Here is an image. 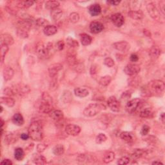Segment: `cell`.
Returning a JSON list of instances; mask_svg holds the SVG:
<instances>
[{
  "instance_id": "680465c9",
  "label": "cell",
  "mask_w": 165,
  "mask_h": 165,
  "mask_svg": "<svg viewBox=\"0 0 165 165\" xmlns=\"http://www.w3.org/2000/svg\"><path fill=\"white\" fill-rule=\"evenodd\" d=\"M164 5L165 3L164 1L160 2V12L162 13L163 15H164Z\"/></svg>"
},
{
  "instance_id": "d4e9b609",
  "label": "cell",
  "mask_w": 165,
  "mask_h": 165,
  "mask_svg": "<svg viewBox=\"0 0 165 165\" xmlns=\"http://www.w3.org/2000/svg\"><path fill=\"white\" fill-rule=\"evenodd\" d=\"M79 36H80L81 44L84 46L89 45L92 43V41L91 36L87 34H81Z\"/></svg>"
},
{
  "instance_id": "5b68a950",
  "label": "cell",
  "mask_w": 165,
  "mask_h": 165,
  "mask_svg": "<svg viewBox=\"0 0 165 165\" xmlns=\"http://www.w3.org/2000/svg\"><path fill=\"white\" fill-rule=\"evenodd\" d=\"M144 106V101L143 100L136 98L128 101L126 105V110L130 114H135L141 110Z\"/></svg>"
},
{
  "instance_id": "e7e4bbea",
  "label": "cell",
  "mask_w": 165,
  "mask_h": 165,
  "mask_svg": "<svg viewBox=\"0 0 165 165\" xmlns=\"http://www.w3.org/2000/svg\"><path fill=\"white\" fill-rule=\"evenodd\" d=\"M3 125H4V121H3V120H2V119H1V128H3Z\"/></svg>"
},
{
  "instance_id": "60d3db41",
  "label": "cell",
  "mask_w": 165,
  "mask_h": 165,
  "mask_svg": "<svg viewBox=\"0 0 165 165\" xmlns=\"http://www.w3.org/2000/svg\"><path fill=\"white\" fill-rule=\"evenodd\" d=\"M8 51V46L5 44H1V63L4 62V58L5 55L7 54Z\"/></svg>"
},
{
  "instance_id": "7402d4cb",
  "label": "cell",
  "mask_w": 165,
  "mask_h": 165,
  "mask_svg": "<svg viewBox=\"0 0 165 165\" xmlns=\"http://www.w3.org/2000/svg\"><path fill=\"white\" fill-rule=\"evenodd\" d=\"M17 136L13 133H7L5 136L4 141L7 145H12L14 144V143L16 142L17 141Z\"/></svg>"
},
{
  "instance_id": "836d02e7",
  "label": "cell",
  "mask_w": 165,
  "mask_h": 165,
  "mask_svg": "<svg viewBox=\"0 0 165 165\" xmlns=\"http://www.w3.org/2000/svg\"><path fill=\"white\" fill-rule=\"evenodd\" d=\"M65 152V148L62 145H57L53 149V153L55 155H62Z\"/></svg>"
},
{
  "instance_id": "94428289",
  "label": "cell",
  "mask_w": 165,
  "mask_h": 165,
  "mask_svg": "<svg viewBox=\"0 0 165 165\" xmlns=\"http://www.w3.org/2000/svg\"><path fill=\"white\" fill-rule=\"evenodd\" d=\"M121 3L120 1H107V3L110 4L113 6H117Z\"/></svg>"
},
{
  "instance_id": "4dcf8cb0",
  "label": "cell",
  "mask_w": 165,
  "mask_h": 165,
  "mask_svg": "<svg viewBox=\"0 0 165 165\" xmlns=\"http://www.w3.org/2000/svg\"><path fill=\"white\" fill-rule=\"evenodd\" d=\"M34 3V1H21L17 3V7L18 8H27L32 7Z\"/></svg>"
},
{
  "instance_id": "1f68e13d",
  "label": "cell",
  "mask_w": 165,
  "mask_h": 165,
  "mask_svg": "<svg viewBox=\"0 0 165 165\" xmlns=\"http://www.w3.org/2000/svg\"><path fill=\"white\" fill-rule=\"evenodd\" d=\"M33 161L34 163L36 164L43 165L47 163V159H46V158L42 155H36Z\"/></svg>"
},
{
  "instance_id": "74e56055",
  "label": "cell",
  "mask_w": 165,
  "mask_h": 165,
  "mask_svg": "<svg viewBox=\"0 0 165 165\" xmlns=\"http://www.w3.org/2000/svg\"><path fill=\"white\" fill-rule=\"evenodd\" d=\"M152 114V110L149 108H146L144 109H141L139 112L140 117H143V118H147L150 117Z\"/></svg>"
},
{
  "instance_id": "6da1fadb",
  "label": "cell",
  "mask_w": 165,
  "mask_h": 165,
  "mask_svg": "<svg viewBox=\"0 0 165 165\" xmlns=\"http://www.w3.org/2000/svg\"><path fill=\"white\" fill-rule=\"evenodd\" d=\"M36 52L38 57L41 59H48L50 57L54 52L53 44L51 43H45L43 42H39L36 46Z\"/></svg>"
},
{
  "instance_id": "ab89813d",
  "label": "cell",
  "mask_w": 165,
  "mask_h": 165,
  "mask_svg": "<svg viewBox=\"0 0 165 165\" xmlns=\"http://www.w3.org/2000/svg\"><path fill=\"white\" fill-rule=\"evenodd\" d=\"M36 25L38 27H46L48 25H49V21L47 20L44 19V18H38L36 20Z\"/></svg>"
},
{
  "instance_id": "6f0895ef",
  "label": "cell",
  "mask_w": 165,
  "mask_h": 165,
  "mask_svg": "<svg viewBox=\"0 0 165 165\" xmlns=\"http://www.w3.org/2000/svg\"><path fill=\"white\" fill-rule=\"evenodd\" d=\"M97 66L96 65H92L90 68V74L92 75H94L97 73Z\"/></svg>"
},
{
  "instance_id": "2e32d148",
  "label": "cell",
  "mask_w": 165,
  "mask_h": 165,
  "mask_svg": "<svg viewBox=\"0 0 165 165\" xmlns=\"http://www.w3.org/2000/svg\"><path fill=\"white\" fill-rule=\"evenodd\" d=\"M52 104L43 101L41 100V102L39 105V111L44 114H48L51 110H52Z\"/></svg>"
},
{
  "instance_id": "30bf717a",
  "label": "cell",
  "mask_w": 165,
  "mask_h": 165,
  "mask_svg": "<svg viewBox=\"0 0 165 165\" xmlns=\"http://www.w3.org/2000/svg\"><path fill=\"white\" fill-rule=\"evenodd\" d=\"M65 132L69 136H76L81 132V128L76 124H69L65 127Z\"/></svg>"
},
{
  "instance_id": "9c48e42d",
  "label": "cell",
  "mask_w": 165,
  "mask_h": 165,
  "mask_svg": "<svg viewBox=\"0 0 165 165\" xmlns=\"http://www.w3.org/2000/svg\"><path fill=\"white\" fill-rule=\"evenodd\" d=\"M112 47L115 50L122 52H127L130 49V45L126 41L116 42L112 45Z\"/></svg>"
},
{
  "instance_id": "ee69618b",
  "label": "cell",
  "mask_w": 165,
  "mask_h": 165,
  "mask_svg": "<svg viewBox=\"0 0 165 165\" xmlns=\"http://www.w3.org/2000/svg\"><path fill=\"white\" fill-rule=\"evenodd\" d=\"M66 43L70 47L72 48H78L79 47V43L77 40H76L74 38H66Z\"/></svg>"
},
{
  "instance_id": "484cf974",
  "label": "cell",
  "mask_w": 165,
  "mask_h": 165,
  "mask_svg": "<svg viewBox=\"0 0 165 165\" xmlns=\"http://www.w3.org/2000/svg\"><path fill=\"white\" fill-rule=\"evenodd\" d=\"M1 103L8 107H13L15 105V100L11 97H1Z\"/></svg>"
},
{
  "instance_id": "4316f807",
  "label": "cell",
  "mask_w": 165,
  "mask_h": 165,
  "mask_svg": "<svg viewBox=\"0 0 165 165\" xmlns=\"http://www.w3.org/2000/svg\"><path fill=\"white\" fill-rule=\"evenodd\" d=\"M63 11L60 8H56L51 12V17L54 21L59 20L62 16Z\"/></svg>"
},
{
  "instance_id": "603a6c76",
  "label": "cell",
  "mask_w": 165,
  "mask_h": 165,
  "mask_svg": "<svg viewBox=\"0 0 165 165\" xmlns=\"http://www.w3.org/2000/svg\"><path fill=\"white\" fill-rule=\"evenodd\" d=\"M13 123L14 124L17 125V126H22V125L24 124V119L23 115H21L20 113H17V114H14L13 117Z\"/></svg>"
},
{
  "instance_id": "7c38bea8",
  "label": "cell",
  "mask_w": 165,
  "mask_h": 165,
  "mask_svg": "<svg viewBox=\"0 0 165 165\" xmlns=\"http://www.w3.org/2000/svg\"><path fill=\"white\" fill-rule=\"evenodd\" d=\"M16 94H19L20 96H27L30 92V88L29 86L24 84H20L16 85L14 88Z\"/></svg>"
},
{
  "instance_id": "83f0119b",
  "label": "cell",
  "mask_w": 165,
  "mask_h": 165,
  "mask_svg": "<svg viewBox=\"0 0 165 165\" xmlns=\"http://www.w3.org/2000/svg\"><path fill=\"white\" fill-rule=\"evenodd\" d=\"M59 1H47L45 3V7L46 8L49 9V10H54V9L57 8L59 6Z\"/></svg>"
},
{
  "instance_id": "ba28073f",
  "label": "cell",
  "mask_w": 165,
  "mask_h": 165,
  "mask_svg": "<svg viewBox=\"0 0 165 165\" xmlns=\"http://www.w3.org/2000/svg\"><path fill=\"white\" fill-rule=\"evenodd\" d=\"M107 105L111 110L118 112L120 110V103L115 96H110L107 101Z\"/></svg>"
},
{
  "instance_id": "be15d7a7",
  "label": "cell",
  "mask_w": 165,
  "mask_h": 165,
  "mask_svg": "<svg viewBox=\"0 0 165 165\" xmlns=\"http://www.w3.org/2000/svg\"><path fill=\"white\" fill-rule=\"evenodd\" d=\"M152 164H161V165H163V163H161V161H154Z\"/></svg>"
},
{
  "instance_id": "e0dca14e",
  "label": "cell",
  "mask_w": 165,
  "mask_h": 165,
  "mask_svg": "<svg viewBox=\"0 0 165 165\" xmlns=\"http://www.w3.org/2000/svg\"><path fill=\"white\" fill-rule=\"evenodd\" d=\"M88 12L92 16H97L101 13V7L99 4H93L88 8Z\"/></svg>"
},
{
  "instance_id": "f546056e",
  "label": "cell",
  "mask_w": 165,
  "mask_h": 165,
  "mask_svg": "<svg viewBox=\"0 0 165 165\" xmlns=\"http://www.w3.org/2000/svg\"><path fill=\"white\" fill-rule=\"evenodd\" d=\"M150 55L151 57L157 59L161 55V50L157 47H155V46L152 47L150 50Z\"/></svg>"
},
{
  "instance_id": "6125c7cd",
  "label": "cell",
  "mask_w": 165,
  "mask_h": 165,
  "mask_svg": "<svg viewBox=\"0 0 165 165\" xmlns=\"http://www.w3.org/2000/svg\"><path fill=\"white\" fill-rule=\"evenodd\" d=\"M160 120L161 121L162 123H163V124L164 123V120H165V119H164V113L163 112L162 114H161L160 115Z\"/></svg>"
},
{
  "instance_id": "44dd1931",
  "label": "cell",
  "mask_w": 165,
  "mask_h": 165,
  "mask_svg": "<svg viewBox=\"0 0 165 165\" xmlns=\"http://www.w3.org/2000/svg\"><path fill=\"white\" fill-rule=\"evenodd\" d=\"M57 32V29L56 26L54 25H48L43 29V32L45 35L47 36H51L56 34Z\"/></svg>"
},
{
  "instance_id": "f35d334b",
  "label": "cell",
  "mask_w": 165,
  "mask_h": 165,
  "mask_svg": "<svg viewBox=\"0 0 165 165\" xmlns=\"http://www.w3.org/2000/svg\"><path fill=\"white\" fill-rule=\"evenodd\" d=\"M115 158V154L112 152H109L105 155V157L103 158V161L105 163H110Z\"/></svg>"
},
{
  "instance_id": "bcb514c9",
  "label": "cell",
  "mask_w": 165,
  "mask_h": 165,
  "mask_svg": "<svg viewBox=\"0 0 165 165\" xmlns=\"http://www.w3.org/2000/svg\"><path fill=\"white\" fill-rule=\"evenodd\" d=\"M3 94L5 96L8 97H11L16 95V92H15L14 88L10 87H6L3 90Z\"/></svg>"
},
{
  "instance_id": "f1b7e54d",
  "label": "cell",
  "mask_w": 165,
  "mask_h": 165,
  "mask_svg": "<svg viewBox=\"0 0 165 165\" xmlns=\"http://www.w3.org/2000/svg\"><path fill=\"white\" fill-rule=\"evenodd\" d=\"M25 156V152L21 148H17L15 150L14 157L17 161H21Z\"/></svg>"
},
{
  "instance_id": "5bb4252c",
  "label": "cell",
  "mask_w": 165,
  "mask_h": 165,
  "mask_svg": "<svg viewBox=\"0 0 165 165\" xmlns=\"http://www.w3.org/2000/svg\"><path fill=\"white\" fill-rule=\"evenodd\" d=\"M104 26L99 21H93L90 25V30L91 32L94 34H98L103 31Z\"/></svg>"
},
{
  "instance_id": "c3c4849f",
  "label": "cell",
  "mask_w": 165,
  "mask_h": 165,
  "mask_svg": "<svg viewBox=\"0 0 165 165\" xmlns=\"http://www.w3.org/2000/svg\"><path fill=\"white\" fill-rule=\"evenodd\" d=\"M104 64L106 66H107L108 67H112V66H114V65H115V63H114V61L113 60L111 57H106L105 60H104Z\"/></svg>"
},
{
  "instance_id": "e575fe53",
  "label": "cell",
  "mask_w": 165,
  "mask_h": 165,
  "mask_svg": "<svg viewBox=\"0 0 165 165\" xmlns=\"http://www.w3.org/2000/svg\"><path fill=\"white\" fill-rule=\"evenodd\" d=\"M146 154V151L143 149H136L134 151L132 156L134 159H139L144 156Z\"/></svg>"
},
{
  "instance_id": "7bdbcfd3",
  "label": "cell",
  "mask_w": 165,
  "mask_h": 165,
  "mask_svg": "<svg viewBox=\"0 0 165 165\" xmlns=\"http://www.w3.org/2000/svg\"><path fill=\"white\" fill-rule=\"evenodd\" d=\"M17 35L19 38L25 39L29 37V34L26 30L23 29H18L17 30Z\"/></svg>"
},
{
  "instance_id": "7a4b0ae2",
  "label": "cell",
  "mask_w": 165,
  "mask_h": 165,
  "mask_svg": "<svg viewBox=\"0 0 165 165\" xmlns=\"http://www.w3.org/2000/svg\"><path fill=\"white\" fill-rule=\"evenodd\" d=\"M30 138L35 141H40L43 138V131L41 124L39 121H33L29 128Z\"/></svg>"
},
{
  "instance_id": "277c9868",
  "label": "cell",
  "mask_w": 165,
  "mask_h": 165,
  "mask_svg": "<svg viewBox=\"0 0 165 165\" xmlns=\"http://www.w3.org/2000/svg\"><path fill=\"white\" fill-rule=\"evenodd\" d=\"M106 107L105 105L101 103H91L88 105L83 111V114L87 117H93L99 112H101L103 110H105Z\"/></svg>"
},
{
  "instance_id": "9a60e30c",
  "label": "cell",
  "mask_w": 165,
  "mask_h": 165,
  "mask_svg": "<svg viewBox=\"0 0 165 165\" xmlns=\"http://www.w3.org/2000/svg\"><path fill=\"white\" fill-rule=\"evenodd\" d=\"M48 115L52 120L57 122L62 121L64 117L63 112L59 110H52L48 113Z\"/></svg>"
},
{
  "instance_id": "681fc988",
  "label": "cell",
  "mask_w": 165,
  "mask_h": 165,
  "mask_svg": "<svg viewBox=\"0 0 165 165\" xmlns=\"http://www.w3.org/2000/svg\"><path fill=\"white\" fill-rule=\"evenodd\" d=\"M129 163H130V159L126 156L122 157L117 161V164H121V165L128 164Z\"/></svg>"
},
{
  "instance_id": "f907efd6",
  "label": "cell",
  "mask_w": 165,
  "mask_h": 165,
  "mask_svg": "<svg viewBox=\"0 0 165 165\" xmlns=\"http://www.w3.org/2000/svg\"><path fill=\"white\" fill-rule=\"evenodd\" d=\"M150 128L148 126H147V125H144L142 128L141 133L142 136H146L147 135L148 132H150Z\"/></svg>"
},
{
  "instance_id": "9f6ffc18",
  "label": "cell",
  "mask_w": 165,
  "mask_h": 165,
  "mask_svg": "<svg viewBox=\"0 0 165 165\" xmlns=\"http://www.w3.org/2000/svg\"><path fill=\"white\" fill-rule=\"evenodd\" d=\"M13 164V162H12L10 160L7 159H5L3 160L1 162V164H3V165H12Z\"/></svg>"
},
{
  "instance_id": "4fadbf2b",
  "label": "cell",
  "mask_w": 165,
  "mask_h": 165,
  "mask_svg": "<svg viewBox=\"0 0 165 165\" xmlns=\"http://www.w3.org/2000/svg\"><path fill=\"white\" fill-rule=\"evenodd\" d=\"M63 69V65L60 63H54L51 65L48 68V74L50 77L53 78H56L58 72Z\"/></svg>"
},
{
  "instance_id": "91938a15",
  "label": "cell",
  "mask_w": 165,
  "mask_h": 165,
  "mask_svg": "<svg viewBox=\"0 0 165 165\" xmlns=\"http://www.w3.org/2000/svg\"><path fill=\"white\" fill-rule=\"evenodd\" d=\"M29 138H30V136L29 135V134H27L26 133H23L21 134V139H23V141H26Z\"/></svg>"
},
{
  "instance_id": "11a10c76",
  "label": "cell",
  "mask_w": 165,
  "mask_h": 165,
  "mask_svg": "<svg viewBox=\"0 0 165 165\" xmlns=\"http://www.w3.org/2000/svg\"><path fill=\"white\" fill-rule=\"evenodd\" d=\"M138 59H139V57L136 54H132L130 56V61H131V62H137V61H138Z\"/></svg>"
},
{
  "instance_id": "d590c367",
  "label": "cell",
  "mask_w": 165,
  "mask_h": 165,
  "mask_svg": "<svg viewBox=\"0 0 165 165\" xmlns=\"http://www.w3.org/2000/svg\"><path fill=\"white\" fill-rule=\"evenodd\" d=\"M121 138L127 143H131L133 141V137L131 134L128 132H123L120 134Z\"/></svg>"
},
{
  "instance_id": "52a82bcc",
  "label": "cell",
  "mask_w": 165,
  "mask_h": 165,
  "mask_svg": "<svg viewBox=\"0 0 165 165\" xmlns=\"http://www.w3.org/2000/svg\"><path fill=\"white\" fill-rule=\"evenodd\" d=\"M141 68L137 64H128L124 69V72L128 76H134L140 72Z\"/></svg>"
},
{
  "instance_id": "816d5d0a",
  "label": "cell",
  "mask_w": 165,
  "mask_h": 165,
  "mask_svg": "<svg viewBox=\"0 0 165 165\" xmlns=\"http://www.w3.org/2000/svg\"><path fill=\"white\" fill-rule=\"evenodd\" d=\"M46 148H47V146L44 144H39L37 146V151L39 153H42L45 150Z\"/></svg>"
},
{
  "instance_id": "db71d44e",
  "label": "cell",
  "mask_w": 165,
  "mask_h": 165,
  "mask_svg": "<svg viewBox=\"0 0 165 165\" xmlns=\"http://www.w3.org/2000/svg\"><path fill=\"white\" fill-rule=\"evenodd\" d=\"M131 96V93L130 91H126L124 92L123 93L121 96V99H127L128 98H130Z\"/></svg>"
},
{
  "instance_id": "d6a6232c",
  "label": "cell",
  "mask_w": 165,
  "mask_h": 165,
  "mask_svg": "<svg viewBox=\"0 0 165 165\" xmlns=\"http://www.w3.org/2000/svg\"><path fill=\"white\" fill-rule=\"evenodd\" d=\"M112 81V78L110 76H105L101 78L99 81V83L103 87L108 86V85Z\"/></svg>"
},
{
  "instance_id": "03108f58",
  "label": "cell",
  "mask_w": 165,
  "mask_h": 165,
  "mask_svg": "<svg viewBox=\"0 0 165 165\" xmlns=\"http://www.w3.org/2000/svg\"><path fill=\"white\" fill-rule=\"evenodd\" d=\"M3 106H1V113L3 112Z\"/></svg>"
},
{
  "instance_id": "7dc6e473",
  "label": "cell",
  "mask_w": 165,
  "mask_h": 165,
  "mask_svg": "<svg viewBox=\"0 0 165 165\" xmlns=\"http://www.w3.org/2000/svg\"><path fill=\"white\" fill-rule=\"evenodd\" d=\"M106 139H107V137L106 136L105 134H99V135L96 137V141L97 144H101V143L106 141Z\"/></svg>"
},
{
  "instance_id": "cb8c5ba5",
  "label": "cell",
  "mask_w": 165,
  "mask_h": 165,
  "mask_svg": "<svg viewBox=\"0 0 165 165\" xmlns=\"http://www.w3.org/2000/svg\"><path fill=\"white\" fill-rule=\"evenodd\" d=\"M74 94L77 97L82 98V97H85L88 96L89 92H88V90H87L86 88H76L74 89Z\"/></svg>"
},
{
  "instance_id": "8d00e7d4",
  "label": "cell",
  "mask_w": 165,
  "mask_h": 165,
  "mask_svg": "<svg viewBox=\"0 0 165 165\" xmlns=\"http://www.w3.org/2000/svg\"><path fill=\"white\" fill-rule=\"evenodd\" d=\"M72 94L70 91L66 90L64 92V93L62 96V100L63 101V103H68L72 100Z\"/></svg>"
},
{
  "instance_id": "f6af8a7d",
  "label": "cell",
  "mask_w": 165,
  "mask_h": 165,
  "mask_svg": "<svg viewBox=\"0 0 165 165\" xmlns=\"http://www.w3.org/2000/svg\"><path fill=\"white\" fill-rule=\"evenodd\" d=\"M69 20L72 23H78L79 20V14L77 13H72L70 14Z\"/></svg>"
},
{
  "instance_id": "ffe728a7",
  "label": "cell",
  "mask_w": 165,
  "mask_h": 165,
  "mask_svg": "<svg viewBox=\"0 0 165 165\" xmlns=\"http://www.w3.org/2000/svg\"><path fill=\"white\" fill-rule=\"evenodd\" d=\"M14 43V39L8 34H3L1 36V44H5L8 46Z\"/></svg>"
},
{
  "instance_id": "b9f144b4",
  "label": "cell",
  "mask_w": 165,
  "mask_h": 165,
  "mask_svg": "<svg viewBox=\"0 0 165 165\" xmlns=\"http://www.w3.org/2000/svg\"><path fill=\"white\" fill-rule=\"evenodd\" d=\"M140 77L138 76H134V77H132L129 80V82H128V85H130V86L132 87H137L140 83Z\"/></svg>"
},
{
  "instance_id": "f5cc1de1",
  "label": "cell",
  "mask_w": 165,
  "mask_h": 165,
  "mask_svg": "<svg viewBox=\"0 0 165 165\" xmlns=\"http://www.w3.org/2000/svg\"><path fill=\"white\" fill-rule=\"evenodd\" d=\"M56 47L59 50H62L64 49V47H65V43H64L63 41H59L56 43Z\"/></svg>"
},
{
  "instance_id": "8992f818",
  "label": "cell",
  "mask_w": 165,
  "mask_h": 165,
  "mask_svg": "<svg viewBox=\"0 0 165 165\" xmlns=\"http://www.w3.org/2000/svg\"><path fill=\"white\" fill-rule=\"evenodd\" d=\"M146 9H147L148 13L152 18L156 20H159L160 18L161 20V12L160 10H159V9L154 3H150L146 5Z\"/></svg>"
},
{
  "instance_id": "3957f363",
  "label": "cell",
  "mask_w": 165,
  "mask_h": 165,
  "mask_svg": "<svg viewBox=\"0 0 165 165\" xmlns=\"http://www.w3.org/2000/svg\"><path fill=\"white\" fill-rule=\"evenodd\" d=\"M164 82L161 80H154L149 82L146 89H145V94H160L164 90Z\"/></svg>"
},
{
  "instance_id": "ac0fdd59",
  "label": "cell",
  "mask_w": 165,
  "mask_h": 165,
  "mask_svg": "<svg viewBox=\"0 0 165 165\" xmlns=\"http://www.w3.org/2000/svg\"><path fill=\"white\" fill-rule=\"evenodd\" d=\"M128 16L135 20H141L144 17L143 13L140 10H133L128 12Z\"/></svg>"
},
{
  "instance_id": "d6986e66",
  "label": "cell",
  "mask_w": 165,
  "mask_h": 165,
  "mask_svg": "<svg viewBox=\"0 0 165 165\" xmlns=\"http://www.w3.org/2000/svg\"><path fill=\"white\" fill-rule=\"evenodd\" d=\"M3 78L5 81H9L13 78L14 75V70L10 66H6L3 70Z\"/></svg>"
},
{
  "instance_id": "8fae6325",
  "label": "cell",
  "mask_w": 165,
  "mask_h": 165,
  "mask_svg": "<svg viewBox=\"0 0 165 165\" xmlns=\"http://www.w3.org/2000/svg\"><path fill=\"white\" fill-rule=\"evenodd\" d=\"M110 20L113 24L117 27H121L124 23V18L123 15L120 13L112 14L110 17Z\"/></svg>"
}]
</instances>
